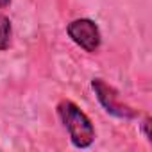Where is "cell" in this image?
I'll return each instance as SVG.
<instances>
[{"mask_svg":"<svg viewBox=\"0 0 152 152\" xmlns=\"http://www.w3.org/2000/svg\"><path fill=\"white\" fill-rule=\"evenodd\" d=\"M57 116L70 134V141L77 148H88L95 141V127L90 116L72 100H61L57 104Z\"/></svg>","mask_w":152,"mask_h":152,"instance_id":"cell-1","label":"cell"},{"mask_svg":"<svg viewBox=\"0 0 152 152\" xmlns=\"http://www.w3.org/2000/svg\"><path fill=\"white\" fill-rule=\"evenodd\" d=\"M66 32L75 45H79L83 50H86L90 54L97 52L102 43L99 25L90 18H77V20L70 22L66 27Z\"/></svg>","mask_w":152,"mask_h":152,"instance_id":"cell-2","label":"cell"},{"mask_svg":"<svg viewBox=\"0 0 152 152\" xmlns=\"http://www.w3.org/2000/svg\"><path fill=\"white\" fill-rule=\"evenodd\" d=\"M91 88H93V91H95V95H97L100 106H102L109 115H113V116H116V118H125V120L138 116V111L132 109V107H129V106H125V104H122V102L118 100L116 91H115L109 84H106L102 79H93V81H91Z\"/></svg>","mask_w":152,"mask_h":152,"instance_id":"cell-3","label":"cell"},{"mask_svg":"<svg viewBox=\"0 0 152 152\" xmlns=\"http://www.w3.org/2000/svg\"><path fill=\"white\" fill-rule=\"evenodd\" d=\"M11 36H13V27L11 20L6 15H0V52H4L11 45Z\"/></svg>","mask_w":152,"mask_h":152,"instance_id":"cell-4","label":"cell"},{"mask_svg":"<svg viewBox=\"0 0 152 152\" xmlns=\"http://www.w3.org/2000/svg\"><path fill=\"white\" fill-rule=\"evenodd\" d=\"M148 127H150V118L147 116V118L143 120V124H141V129H143V134H145V138L150 141V129H148Z\"/></svg>","mask_w":152,"mask_h":152,"instance_id":"cell-5","label":"cell"},{"mask_svg":"<svg viewBox=\"0 0 152 152\" xmlns=\"http://www.w3.org/2000/svg\"><path fill=\"white\" fill-rule=\"evenodd\" d=\"M11 4V0H0V9H4V7H7Z\"/></svg>","mask_w":152,"mask_h":152,"instance_id":"cell-6","label":"cell"}]
</instances>
